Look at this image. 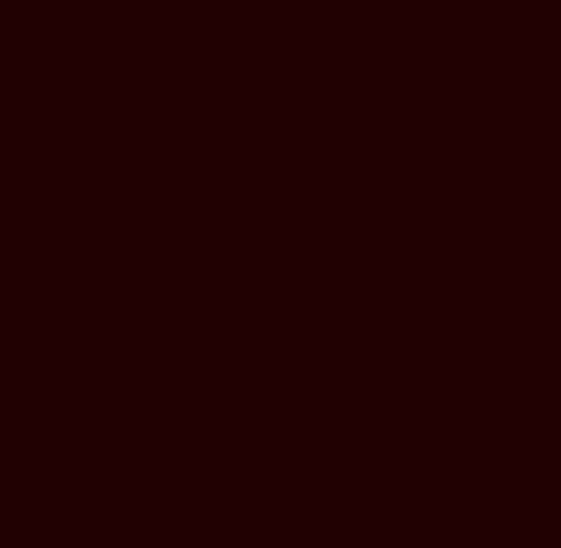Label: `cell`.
Here are the masks:
<instances>
[{"label": "cell", "mask_w": 561, "mask_h": 548, "mask_svg": "<svg viewBox=\"0 0 561 548\" xmlns=\"http://www.w3.org/2000/svg\"><path fill=\"white\" fill-rule=\"evenodd\" d=\"M549 510H561V287H549Z\"/></svg>", "instance_id": "1"}]
</instances>
